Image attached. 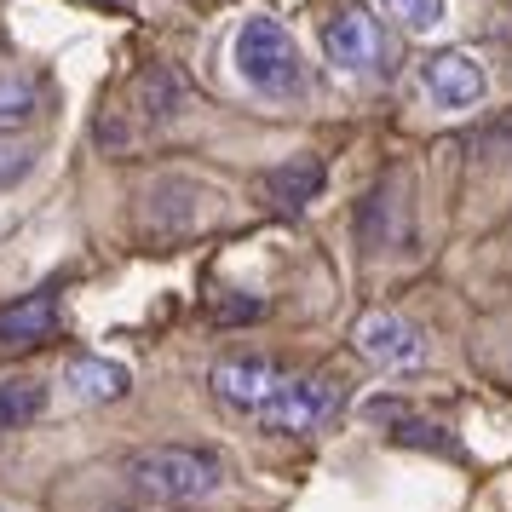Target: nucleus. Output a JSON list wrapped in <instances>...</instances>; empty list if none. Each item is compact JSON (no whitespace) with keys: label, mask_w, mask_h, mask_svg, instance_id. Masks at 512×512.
Wrapping results in <instances>:
<instances>
[{"label":"nucleus","mask_w":512,"mask_h":512,"mask_svg":"<svg viewBox=\"0 0 512 512\" xmlns=\"http://www.w3.org/2000/svg\"><path fill=\"white\" fill-rule=\"evenodd\" d=\"M121 478L150 507H196L225 489V461L196 443H150L121 461Z\"/></svg>","instance_id":"f257e3e1"},{"label":"nucleus","mask_w":512,"mask_h":512,"mask_svg":"<svg viewBox=\"0 0 512 512\" xmlns=\"http://www.w3.org/2000/svg\"><path fill=\"white\" fill-rule=\"evenodd\" d=\"M231 64L265 98H288L305 87V64H300L294 35H288L282 18H265V12L259 18H242V29H236V41H231Z\"/></svg>","instance_id":"f03ea898"},{"label":"nucleus","mask_w":512,"mask_h":512,"mask_svg":"<svg viewBox=\"0 0 512 512\" xmlns=\"http://www.w3.org/2000/svg\"><path fill=\"white\" fill-rule=\"evenodd\" d=\"M340 380L328 374H288L277 386V397L259 409V426L265 432H282V438H305V432H323L328 420L340 415Z\"/></svg>","instance_id":"7ed1b4c3"},{"label":"nucleus","mask_w":512,"mask_h":512,"mask_svg":"<svg viewBox=\"0 0 512 512\" xmlns=\"http://www.w3.org/2000/svg\"><path fill=\"white\" fill-rule=\"evenodd\" d=\"M323 52L351 75H374L386 64V29L363 6H346V12H334L323 24Z\"/></svg>","instance_id":"20e7f679"},{"label":"nucleus","mask_w":512,"mask_h":512,"mask_svg":"<svg viewBox=\"0 0 512 512\" xmlns=\"http://www.w3.org/2000/svg\"><path fill=\"white\" fill-rule=\"evenodd\" d=\"M351 340H357V351L369 357L374 369H420V357H426L420 328L409 323V317H397V311H369V317H357Z\"/></svg>","instance_id":"39448f33"},{"label":"nucleus","mask_w":512,"mask_h":512,"mask_svg":"<svg viewBox=\"0 0 512 512\" xmlns=\"http://www.w3.org/2000/svg\"><path fill=\"white\" fill-rule=\"evenodd\" d=\"M420 81H426L432 104H443V110H472V104L489 93L484 64H478L472 52H461V47L432 52V58H426V70H420Z\"/></svg>","instance_id":"423d86ee"},{"label":"nucleus","mask_w":512,"mask_h":512,"mask_svg":"<svg viewBox=\"0 0 512 512\" xmlns=\"http://www.w3.org/2000/svg\"><path fill=\"white\" fill-rule=\"evenodd\" d=\"M208 380H213V392L225 397L231 409H242V415H259V409L277 397V386L288 380V369L265 363V357H225V363H219Z\"/></svg>","instance_id":"0eeeda50"},{"label":"nucleus","mask_w":512,"mask_h":512,"mask_svg":"<svg viewBox=\"0 0 512 512\" xmlns=\"http://www.w3.org/2000/svg\"><path fill=\"white\" fill-rule=\"evenodd\" d=\"M323 185H328V162L323 156H311V150H300V156H288V162H277L265 179H259V196L271 202L277 213H305L317 196H323Z\"/></svg>","instance_id":"6e6552de"},{"label":"nucleus","mask_w":512,"mask_h":512,"mask_svg":"<svg viewBox=\"0 0 512 512\" xmlns=\"http://www.w3.org/2000/svg\"><path fill=\"white\" fill-rule=\"evenodd\" d=\"M133 104L144 110V121L150 127H162V121H179L190 104V81L173 64H150V70L133 81Z\"/></svg>","instance_id":"1a4fd4ad"},{"label":"nucleus","mask_w":512,"mask_h":512,"mask_svg":"<svg viewBox=\"0 0 512 512\" xmlns=\"http://www.w3.org/2000/svg\"><path fill=\"white\" fill-rule=\"evenodd\" d=\"M58 328V300L52 294H24V300L0 305V346H35Z\"/></svg>","instance_id":"9d476101"},{"label":"nucleus","mask_w":512,"mask_h":512,"mask_svg":"<svg viewBox=\"0 0 512 512\" xmlns=\"http://www.w3.org/2000/svg\"><path fill=\"white\" fill-rule=\"evenodd\" d=\"M64 380H70V392L81 397V403H116V397H127V369L121 363H104V357H75L70 369H64Z\"/></svg>","instance_id":"9b49d317"},{"label":"nucleus","mask_w":512,"mask_h":512,"mask_svg":"<svg viewBox=\"0 0 512 512\" xmlns=\"http://www.w3.org/2000/svg\"><path fill=\"white\" fill-rule=\"evenodd\" d=\"M47 380H35V374H6L0 380V432H12V426H29V420L47 415Z\"/></svg>","instance_id":"f8f14e48"},{"label":"nucleus","mask_w":512,"mask_h":512,"mask_svg":"<svg viewBox=\"0 0 512 512\" xmlns=\"http://www.w3.org/2000/svg\"><path fill=\"white\" fill-rule=\"evenodd\" d=\"M41 110V87L24 70H0V127H24Z\"/></svg>","instance_id":"ddd939ff"},{"label":"nucleus","mask_w":512,"mask_h":512,"mask_svg":"<svg viewBox=\"0 0 512 512\" xmlns=\"http://www.w3.org/2000/svg\"><path fill=\"white\" fill-rule=\"evenodd\" d=\"M380 6H386L403 29H415V35H432V29L449 18V0H380Z\"/></svg>","instance_id":"4468645a"},{"label":"nucleus","mask_w":512,"mask_h":512,"mask_svg":"<svg viewBox=\"0 0 512 512\" xmlns=\"http://www.w3.org/2000/svg\"><path fill=\"white\" fill-rule=\"evenodd\" d=\"M29 167H35V150L24 139H0V190L6 185H24Z\"/></svg>","instance_id":"2eb2a0df"},{"label":"nucleus","mask_w":512,"mask_h":512,"mask_svg":"<svg viewBox=\"0 0 512 512\" xmlns=\"http://www.w3.org/2000/svg\"><path fill=\"white\" fill-rule=\"evenodd\" d=\"M443 426H420V420H409V426H397L392 438L397 443H432V449H449V438H438Z\"/></svg>","instance_id":"dca6fc26"},{"label":"nucleus","mask_w":512,"mask_h":512,"mask_svg":"<svg viewBox=\"0 0 512 512\" xmlns=\"http://www.w3.org/2000/svg\"><path fill=\"white\" fill-rule=\"evenodd\" d=\"M259 311H265L259 300H225V305H213V317H219V323H242V317H259Z\"/></svg>","instance_id":"f3484780"},{"label":"nucleus","mask_w":512,"mask_h":512,"mask_svg":"<svg viewBox=\"0 0 512 512\" xmlns=\"http://www.w3.org/2000/svg\"><path fill=\"white\" fill-rule=\"evenodd\" d=\"M87 6H104V12H127L133 0H87Z\"/></svg>","instance_id":"a211bd4d"},{"label":"nucleus","mask_w":512,"mask_h":512,"mask_svg":"<svg viewBox=\"0 0 512 512\" xmlns=\"http://www.w3.org/2000/svg\"><path fill=\"white\" fill-rule=\"evenodd\" d=\"M104 512H139V507H104Z\"/></svg>","instance_id":"6ab92c4d"}]
</instances>
